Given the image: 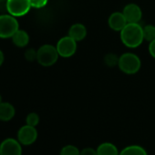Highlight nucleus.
Listing matches in <instances>:
<instances>
[{
    "mask_svg": "<svg viewBox=\"0 0 155 155\" xmlns=\"http://www.w3.org/2000/svg\"><path fill=\"white\" fill-rule=\"evenodd\" d=\"M98 155H119L120 150L118 147L110 141H104L97 147Z\"/></svg>",
    "mask_w": 155,
    "mask_h": 155,
    "instance_id": "13",
    "label": "nucleus"
},
{
    "mask_svg": "<svg viewBox=\"0 0 155 155\" xmlns=\"http://www.w3.org/2000/svg\"><path fill=\"white\" fill-rule=\"evenodd\" d=\"M16 115L15 107L7 101L0 103V121L8 122L10 121Z\"/></svg>",
    "mask_w": 155,
    "mask_h": 155,
    "instance_id": "11",
    "label": "nucleus"
},
{
    "mask_svg": "<svg viewBox=\"0 0 155 155\" xmlns=\"http://www.w3.org/2000/svg\"><path fill=\"white\" fill-rule=\"evenodd\" d=\"M3 102V100H2V96H1V94H0V103H2Z\"/></svg>",
    "mask_w": 155,
    "mask_h": 155,
    "instance_id": "25",
    "label": "nucleus"
},
{
    "mask_svg": "<svg viewBox=\"0 0 155 155\" xmlns=\"http://www.w3.org/2000/svg\"><path fill=\"white\" fill-rule=\"evenodd\" d=\"M68 36L75 39L77 42L81 41L87 36V28L81 23L73 24L68 30Z\"/></svg>",
    "mask_w": 155,
    "mask_h": 155,
    "instance_id": "12",
    "label": "nucleus"
},
{
    "mask_svg": "<svg viewBox=\"0 0 155 155\" xmlns=\"http://www.w3.org/2000/svg\"><path fill=\"white\" fill-rule=\"evenodd\" d=\"M4 60H5L4 53L2 52V50H1V49H0V67H1V66H2V64H3Z\"/></svg>",
    "mask_w": 155,
    "mask_h": 155,
    "instance_id": "24",
    "label": "nucleus"
},
{
    "mask_svg": "<svg viewBox=\"0 0 155 155\" xmlns=\"http://www.w3.org/2000/svg\"><path fill=\"white\" fill-rule=\"evenodd\" d=\"M81 155H98L97 150L92 147H86L81 150Z\"/></svg>",
    "mask_w": 155,
    "mask_h": 155,
    "instance_id": "22",
    "label": "nucleus"
},
{
    "mask_svg": "<svg viewBox=\"0 0 155 155\" xmlns=\"http://www.w3.org/2000/svg\"><path fill=\"white\" fill-rule=\"evenodd\" d=\"M119 58L116 54L114 53H109L105 56L104 58V62L105 64L108 66V67H110V68H113V67H116L118 66V63H119Z\"/></svg>",
    "mask_w": 155,
    "mask_h": 155,
    "instance_id": "18",
    "label": "nucleus"
},
{
    "mask_svg": "<svg viewBox=\"0 0 155 155\" xmlns=\"http://www.w3.org/2000/svg\"><path fill=\"white\" fill-rule=\"evenodd\" d=\"M7 0H0V3H3V2H6Z\"/></svg>",
    "mask_w": 155,
    "mask_h": 155,
    "instance_id": "26",
    "label": "nucleus"
},
{
    "mask_svg": "<svg viewBox=\"0 0 155 155\" xmlns=\"http://www.w3.org/2000/svg\"><path fill=\"white\" fill-rule=\"evenodd\" d=\"M39 121H40L39 115L36 112H30L26 117V124L28 125L37 127L39 124Z\"/></svg>",
    "mask_w": 155,
    "mask_h": 155,
    "instance_id": "19",
    "label": "nucleus"
},
{
    "mask_svg": "<svg viewBox=\"0 0 155 155\" xmlns=\"http://www.w3.org/2000/svg\"><path fill=\"white\" fill-rule=\"evenodd\" d=\"M143 37L144 40L151 42L155 39V26L154 25H147L143 27Z\"/></svg>",
    "mask_w": 155,
    "mask_h": 155,
    "instance_id": "17",
    "label": "nucleus"
},
{
    "mask_svg": "<svg viewBox=\"0 0 155 155\" xmlns=\"http://www.w3.org/2000/svg\"><path fill=\"white\" fill-rule=\"evenodd\" d=\"M31 8L30 0H7L6 1L7 11L15 18L26 16Z\"/></svg>",
    "mask_w": 155,
    "mask_h": 155,
    "instance_id": "5",
    "label": "nucleus"
},
{
    "mask_svg": "<svg viewBox=\"0 0 155 155\" xmlns=\"http://www.w3.org/2000/svg\"><path fill=\"white\" fill-rule=\"evenodd\" d=\"M38 137L37 127H33L28 124L20 127L17 132V139L23 146H30L34 144Z\"/></svg>",
    "mask_w": 155,
    "mask_h": 155,
    "instance_id": "6",
    "label": "nucleus"
},
{
    "mask_svg": "<svg viewBox=\"0 0 155 155\" xmlns=\"http://www.w3.org/2000/svg\"><path fill=\"white\" fill-rule=\"evenodd\" d=\"M122 13L128 23H139L142 18V11L140 8L133 3L126 5L122 10Z\"/></svg>",
    "mask_w": 155,
    "mask_h": 155,
    "instance_id": "9",
    "label": "nucleus"
},
{
    "mask_svg": "<svg viewBox=\"0 0 155 155\" xmlns=\"http://www.w3.org/2000/svg\"><path fill=\"white\" fill-rule=\"evenodd\" d=\"M57 48L50 44H45L38 49L37 61L43 67L53 66L58 59Z\"/></svg>",
    "mask_w": 155,
    "mask_h": 155,
    "instance_id": "3",
    "label": "nucleus"
},
{
    "mask_svg": "<svg viewBox=\"0 0 155 155\" xmlns=\"http://www.w3.org/2000/svg\"><path fill=\"white\" fill-rule=\"evenodd\" d=\"M59 155H81V150L73 144H67L61 148Z\"/></svg>",
    "mask_w": 155,
    "mask_h": 155,
    "instance_id": "16",
    "label": "nucleus"
},
{
    "mask_svg": "<svg viewBox=\"0 0 155 155\" xmlns=\"http://www.w3.org/2000/svg\"><path fill=\"white\" fill-rule=\"evenodd\" d=\"M56 48H57L59 57L70 58L77 51V41L73 39L71 37L66 36V37L61 38L58 41Z\"/></svg>",
    "mask_w": 155,
    "mask_h": 155,
    "instance_id": "7",
    "label": "nucleus"
},
{
    "mask_svg": "<svg viewBox=\"0 0 155 155\" xmlns=\"http://www.w3.org/2000/svg\"><path fill=\"white\" fill-rule=\"evenodd\" d=\"M120 33L121 42L129 48L140 47L144 40L143 27L139 23H128Z\"/></svg>",
    "mask_w": 155,
    "mask_h": 155,
    "instance_id": "1",
    "label": "nucleus"
},
{
    "mask_svg": "<svg viewBox=\"0 0 155 155\" xmlns=\"http://www.w3.org/2000/svg\"><path fill=\"white\" fill-rule=\"evenodd\" d=\"M149 53L150 55L155 58V39L152 40L151 42H150V45H149Z\"/></svg>",
    "mask_w": 155,
    "mask_h": 155,
    "instance_id": "23",
    "label": "nucleus"
},
{
    "mask_svg": "<svg viewBox=\"0 0 155 155\" xmlns=\"http://www.w3.org/2000/svg\"><path fill=\"white\" fill-rule=\"evenodd\" d=\"M0 155H23V145L17 138H6L0 142Z\"/></svg>",
    "mask_w": 155,
    "mask_h": 155,
    "instance_id": "8",
    "label": "nucleus"
},
{
    "mask_svg": "<svg viewBox=\"0 0 155 155\" xmlns=\"http://www.w3.org/2000/svg\"><path fill=\"white\" fill-rule=\"evenodd\" d=\"M11 38L14 45L18 48H25L29 43V35L22 29H18Z\"/></svg>",
    "mask_w": 155,
    "mask_h": 155,
    "instance_id": "14",
    "label": "nucleus"
},
{
    "mask_svg": "<svg viewBox=\"0 0 155 155\" xmlns=\"http://www.w3.org/2000/svg\"><path fill=\"white\" fill-rule=\"evenodd\" d=\"M119 155H148V152L142 146L138 144H131L120 150Z\"/></svg>",
    "mask_w": 155,
    "mask_h": 155,
    "instance_id": "15",
    "label": "nucleus"
},
{
    "mask_svg": "<svg viewBox=\"0 0 155 155\" xmlns=\"http://www.w3.org/2000/svg\"><path fill=\"white\" fill-rule=\"evenodd\" d=\"M128 24L122 12H114L108 18V25L110 29L120 32L122 28Z\"/></svg>",
    "mask_w": 155,
    "mask_h": 155,
    "instance_id": "10",
    "label": "nucleus"
},
{
    "mask_svg": "<svg viewBox=\"0 0 155 155\" xmlns=\"http://www.w3.org/2000/svg\"><path fill=\"white\" fill-rule=\"evenodd\" d=\"M118 67L124 74L133 75L140 69L141 61L136 54L127 52L120 56Z\"/></svg>",
    "mask_w": 155,
    "mask_h": 155,
    "instance_id": "2",
    "label": "nucleus"
},
{
    "mask_svg": "<svg viewBox=\"0 0 155 155\" xmlns=\"http://www.w3.org/2000/svg\"><path fill=\"white\" fill-rule=\"evenodd\" d=\"M37 55H38V50H35L34 48H28L26 50L24 56H25V58L28 60V61H34V60H37Z\"/></svg>",
    "mask_w": 155,
    "mask_h": 155,
    "instance_id": "20",
    "label": "nucleus"
},
{
    "mask_svg": "<svg viewBox=\"0 0 155 155\" xmlns=\"http://www.w3.org/2000/svg\"><path fill=\"white\" fill-rule=\"evenodd\" d=\"M19 29V24L17 18L10 14L0 15V38H11Z\"/></svg>",
    "mask_w": 155,
    "mask_h": 155,
    "instance_id": "4",
    "label": "nucleus"
},
{
    "mask_svg": "<svg viewBox=\"0 0 155 155\" xmlns=\"http://www.w3.org/2000/svg\"><path fill=\"white\" fill-rule=\"evenodd\" d=\"M48 2V0H30L31 7L37 9L43 8L44 7L47 6Z\"/></svg>",
    "mask_w": 155,
    "mask_h": 155,
    "instance_id": "21",
    "label": "nucleus"
}]
</instances>
